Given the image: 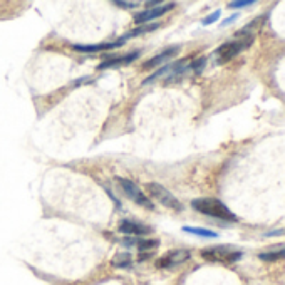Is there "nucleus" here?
<instances>
[{
  "label": "nucleus",
  "mask_w": 285,
  "mask_h": 285,
  "mask_svg": "<svg viewBox=\"0 0 285 285\" xmlns=\"http://www.w3.org/2000/svg\"><path fill=\"white\" fill-rule=\"evenodd\" d=\"M255 2L253 0H237V2H230L228 4V9H242V7H250Z\"/></svg>",
  "instance_id": "obj_16"
},
{
  "label": "nucleus",
  "mask_w": 285,
  "mask_h": 285,
  "mask_svg": "<svg viewBox=\"0 0 285 285\" xmlns=\"http://www.w3.org/2000/svg\"><path fill=\"white\" fill-rule=\"evenodd\" d=\"M123 243L128 245V246H136V249H138L139 252H148V253H149V250L153 252L155 249H158V246H160V240H156V238H139V237H135V238H124Z\"/></svg>",
  "instance_id": "obj_10"
},
{
  "label": "nucleus",
  "mask_w": 285,
  "mask_h": 285,
  "mask_svg": "<svg viewBox=\"0 0 285 285\" xmlns=\"http://www.w3.org/2000/svg\"><path fill=\"white\" fill-rule=\"evenodd\" d=\"M201 257L208 262H218V263H233L242 258V252L232 249V246L220 245V246H210V249L201 250Z\"/></svg>",
  "instance_id": "obj_2"
},
{
  "label": "nucleus",
  "mask_w": 285,
  "mask_h": 285,
  "mask_svg": "<svg viewBox=\"0 0 285 285\" xmlns=\"http://www.w3.org/2000/svg\"><path fill=\"white\" fill-rule=\"evenodd\" d=\"M175 7L176 5L171 2V4H161V5H158V7H151V9H146L143 12H138V14L135 15V22L139 25L149 24V22H153L155 18H160L161 15L168 14V12L173 10Z\"/></svg>",
  "instance_id": "obj_6"
},
{
  "label": "nucleus",
  "mask_w": 285,
  "mask_h": 285,
  "mask_svg": "<svg viewBox=\"0 0 285 285\" xmlns=\"http://www.w3.org/2000/svg\"><path fill=\"white\" fill-rule=\"evenodd\" d=\"M116 181L119 183V186L126 193V196H129V200L135 201L136 205L146 208V210H155V203L151 201L149 196H146L139 189V186L135 181H131L128 178H121V176H116Z\"/></svg>",
  "instance_id": "obj_3"
},
{
  "label": "nucleus",
  "mask_w": 285,
  "mask_h": 285,
  "mask_svg": "<svg viewBox=\"0 0 285 285\" xmlns=\"http://www.w3.org/2000/svg\"><path fill=\"white\" fill-rule=\"evenodd\" d=\"M205 64H206V59H205V57H201V59H196L195 62H192L189 67H192V71H195L196 74H200L201 71H203Z\"/></svg>",
  "instance_id": "obj_17"
},
{
  "label": "nucleus",
  "mask_w": 285,
  "mask_h": 285,
  "mask_svg": "<svg viewBox=\"0 0 285 285\" xmlns=\"http://www.w3.org/2000/svg\"><path fill=\"white\" fill-rule=\"evenodd\" d=\"M237 18H238V14H233L232 17H228V18H225V21L223 22H221V27H225V25H230L233 21H237Z\"/></svg>",
  "instance_id": "obj_20"
},
{
  "label": "nucleus",
  "mask_w": 285,
  "mask_h": 285,
  "mask_svg": "<svg viewBox=\"0 0 285 285\" xmlns=\"http://www.w3.org/2000/svg\"><path fill=\"white\" fill-rule=\"evenodd\" d=\"M258 258L263 262H275V260H282L285 258V246L280 250H274V252H265V253H260Z\"/></svg>",
  "instance_id": "obj_15"
},
{
  "label": "nucleus",
  "mask_w": 285,
  "mask_h": 285,
  "mask_svg": "<svg viewBox=\"0 0 285 285\" xmlns=\"http://www.w3.org/2000/svg\"><path fill=\"white\" fill-rule=\"evenodd\" d=\"M123 44H124L123 39H118V41H114V42H103V44H75L72 49L78 50V52L91 54V52H103V50H107V49L121 47Z\"/></svg>",
  "instance_id": "obj_9"
},
{
  "label": "nucleus",
  "mask_w": 285,
  "mask_h": 285,
  "mask_svg": "<svg viewBox=\"0 0 285 285\" xmlns=\"http://www.w3.org/2000/svg\"><path fill=\"white\" fill-rule=\"evenodd\" d=\"M116 7H121V9H136L139 2H126V0H116V2H112Z\"/></svg>",
  "instance_id": "obj_18"
},
{
  "label": "nucleus",
  "mask_w": 285,
  "mask_h": 285,
  "mask_svg": "<svg viewBox=\"0 0 285 285\" xmlns=\"http://www.w3.org/2000/svg\"><path fill=\"white\" fill-rule=\"evenodd\" d=\"M183 232H186V233H193V235L205 237V238H215V237H218V233H217V232L208 230V228H198V226H183Z\"/></svg>",
  "instance_id": "obj_14"
},
{
  "label": "nucleus",
  "mask_w": 285,
  "mask_h": 285,
  "mask_svg": "<svg viewBox=\"0 0 285 285\" xmlns=\"http://www.w3.org/2000/svg\"><path fill=\"white\" fill-rule=\"evenodd\" d=\"M160 22H149V24H143L139 25V27H136L135 30H131V32H128L124 37H121V39L126 42V39H131V37H138V35H143V34H149L153 32V30H156L158 27H160Z\"/></svg>",
  "instance_id": "obj_12"
},
{
  "label": "nucleus",
  "mask_w": 285,
  "mask_h": 285,
  "mask_svg": "<svg viewBox=\"0 0 285 285\" xmlns=\"http://www.w3.org/2000/svg\"><path fill=\"white\" fill-rule=\"evenodd\" d=\"M118 230L124 233V235L143 237V235H149V233L153 232V226L144 225L141 221H135V220H121L119 221Z\"/></svg>",
  "instance_id": "obj_7"
},
{
  "label": "nucleus",
  "mask_w": 285,
  "mask_h": 285,
  "mask_svg": "<svg viewBox=\"0 0 285 285\" xmlns=\"http://www.w3.org/2000/svg\"><path fill=\"white\" fill-rule=\"evenodd\" d=\"M111 263H112V267H116V269H128V267H131V263H132V257L129 255L128 252L116 253Z\"/></svg>",
  "instance_id": "obj_13"
},
{
  "label": "nucleus",
  "mask_w": 285,
  "mask_h": 285,
  "mask_svg": "<svg viewBox=\"0 0 285 285\" xmlns=\"http://www.w3.org/2000/svg\"><path fill=\"white\" fill-rule=\"evenodd\" d=\"M189 257H192L189 250H185V249L169 250L168 253H164L163 257L158 258V260H156V267L158 269H173V267H178V265L185 263Z\"/></svg>",
  "instance_id": "obj_5"
},
{
  "label": "nucleus",
  "mask_w": 285,
  "mask_h": 285,
  "mask_svg": "<svg viewBox=\"0 0 285 285\" xmlns=\"http://www.w3.org/2000/svg\"><path fill=\"white\" fill-rule=\"evenodd\" d=\"M178 50H180V46H173V47L164 49L163 52L156 54L155 57H151V59H149L148 62H144V64H143V69H153V67L161 66L163 62L169 61L171 57H175L176 54H178Z\"/></svg>",
  "instance_id": "obj_11"
},
{
  "label": "nucleus",
  "mask_w": 285,
  "mask_h": 285,
  "mask_svg": "<svg viewBox=\"0 0 285 285\" xmlns=\"http://www.w3.org/2000/svg\"><path fill=\"white\" fill-rule=\"evenodd\" d=\"M218 18H220V10L213 12L212 15H208L206 18H203V25H210V24H213V22H217Z\"/></svg>",
  "instance_id": "obj_19"
},
{
  "label": "nucleus",
  "mask_w": 285,
  "mask_h": 285,
  "mask_svg": "<svg viewBox=\"0 0 285 285\" xmlns=\"http://www.w3.org/2000/svg\"><path fill=\"white\" fill-rule=\"evenodd\" d=\"M141 55V50H132V52H128L124 55H112L107 61H104L103 64H99L98 69L104 71V69H111V67H121V66H128L131 62H136V59H139Z\"/></svg>",
  "instance_id": "obj_8"
},
{
  "label": "nucleus",
  "mask_w": 285,
  "mask_h": 285,
  "mask_svg": "<svg viewBox=\"0 0 285 285\" xmlns=\"http://www.w3.org/2000/svg\"><path fill=\"white\" fill-rule=\"evenodd\" d=\"M146 188H148V193L153 196L156 201H160L163 206H166V208H169V210H175V212L183 210L181 201L176 198L169 189H166L163 185H160V183H148Z\"/></svg>",
  "instance_id": "obj_4"
},
{
  "label": "nucleus",
  "mask_w": 285,
  "mask_h": 285,
  "mask_svg": "<svg viewBox=\"0 0 285 285\" xmlns=\"http://www.w3.org/2000/svg\"><path fill=\"white\" fill-rule=\"evenodd\" d=\"M192 208L196 212L208 215V217L225 220V221H237L238 217L225 203H221L217 198H196L192 201Z\"/></svg>",
  "instance_id": "obj_1"
}]
</instances>
